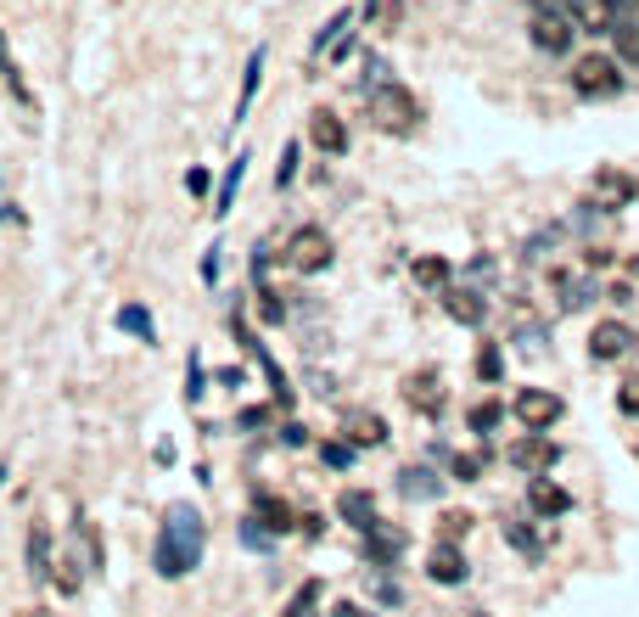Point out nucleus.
<instances>
[{"label": "nucleus", "mask_w": 639, "mask_h": 617, "mask_svg": "<svg viewBox=\"0 0 639 617\" xmlns=\"http://www.w3.org/2000/svg\"><path fill=\"white\" fill-rule=\"evenodd\" d=\"M516 421H522L527 432H550L555 421L567 416V404H561V393H550V388H522L516 393Z\"/></svg>", "instance_id": "6"}, {"label": "nucleus", "mask_w": 639, "mask_h": 617, "mask_svg": "<svg viewBox=\"0 0 639 617\" xmlns=\"http://www.w3.org/2000/svg\"><path fill=\"white\" fill-rule=\"evenodd\" d=\"M185 399H191V404L202 399V359L197 354H191V371H185Z\"/></svg>", "instance_id": "42"}, {"label": "nucleus", "mask_w": 639, "mask_h": 617, "mask_svg": "<svg viewBox=\"0 0 639 617\" xmlns=\"http://www.w3.org/2000/svg\"><path fill=\"white\" fill-rule=\"evenodd\" d=\"M331 259H337V247H331V236L320 225H303V230H292V242H286V264L298 275H320V270H331Z\"/></svg>", "instance_id": "4"}, {"label": "nucleus", "mask_w": 639, "mask_h": 617, "mask_svg": "<svg viewBox=\"0 0 639 617\" xmlns=\"http://www.w3.org/2000/svg\"><path fill=\"white\" fill-rule=\"evenodd\" d=\"M314 601H320V589L303 584L298 595H292V606H286V617H320V612H314Z\"/></svg>", "instance_id": "39"}, {"label": "nucleus", "mask_w": 639, "mask_h": 617, "mask_svg": "<svg viewBox=\"0 0 639 617\" xmlns=\"http://www.w3.org/2000/svg\"><path fill=\"white\" fill-rule=\"evenodd\" d=\"M331 617H370V612L359 601H337V606H331Z\"/></svg>", "instance_id": "48"}, {"label": "nucleus", "mask_w": 639, "mask_h": 617, "mask_svg": "<svg viewBox=\"0 0 639 617\" xmlns=\"http://www.w3.org/2000/svg\"><path fill=\"white\" fill-rule=\"evenodd\" d=\"M79 584H85V573H79V556H62V561H57V589L79 595Z\"/></svg>", "instance_id": "37"}, {"label": "nucleus", "mask_w": 639, "mask_h": 617, "mask_svg": "<svg viewBox=\"0 0 639 617\" xmlns=\"http://www.w3.org/2000/svg\"><path fill=\"white\" fill-rule=\"evenodd\" d=\"M499 421H505V404H499V399H483V404H471V410H466V427L477 432V438H488Z\"/></svg>", "instance_id": "24"}, {"label": "nucleus", "mask_w": 639, "mask_h": 617, "mask_svg": "<svg viewBox=\"0 0 639 617\" xmlns=\"http://www.w3.org/2000/svg\"><path fill=\"white\" fill-rule=\"evenodd\" d=\"M572 90H578L583 101L623 96V62H617V57H600V51L578 57V62H572Z\"/></svg>", "instance_id": "2"}, {"label": "nucleus", "mask_w": 639, "mask_h": 617, "mask_svg": "<svg viewBox=\"0 0 639 617\" xmlns=\"http://www.w3.org/2000/svg\"><path fill=\"white\" fill-rule=\"evenodd\" d=\"M438 298H443V309H449V320H460V326H483L488 320V298L477 287H443Z\"/></svg>", "instance_id": "12"}, {"label": "nucleus", "mask_w": 639, "mask_h": 617, "mask_svg": "<svg viewBox=\"0 0 639 617\" xmlns=\"http://www.w3.org/2000/svg\"><path fill=\"white\" fill-rule=\"evenodd\" d=\"M354 455H359V449L348 444V438H342V444H320V460H326L331 472H348V466H354Z\"/></svg>", "instance_id": "33"}, {"label": "nucleus", "mask_w": 639, "mask_h": 617, "mask_svg": "<svg viewBox=\"0 0 639 617\" xmlns=\"http://www.w3.org/2000/svg\"><path fill=\"white\" fill-rule=\"evenodd\" d=\"M404 550H410V533L393 528V522H382V528H370V533H365V561H370V567H382V561H398Z\"/></svg>", "instance_id": "14"}, {"label": "nucleus", "mask_w": 639, "mask_h": 617, "mask_svg": "<svg viewBox=\"0 0 639 617\" xmlns=\"http://www.w3.org/2000/svg\"><path fill=\"white\" fill-rule=\"evenodd\" d=\"M617 410H623V416H639V376H628L623 388H617Z\"/></svg>", "instance_id": "41"}, {"label": "nucleus", "mask_w": 639, "mask_h": 617, "mask_svg": "<svg viewBox=\"0 0 639 617\" xmlns=\"http://www.w3.org/2000/svg\"><path fill=\"white\" fill-rule=\"evenodd\" d=\"M202 561V517L197 505H169V517H163V533H157V573L163 578H185L197 573Z\"/></svg>", "instance_id": "1"}, {"label": "nucleus", "mask_w": 639, "mask_h": 617, "mask_svg": "<svg viewBox=\"0 0 639 617\" xmlns=\"http://www.w3.org/2000/svg\"><path fill=\"white\" fill-rule=\"evenodd\" d=\"M0 219H12V214H6V202H0Z\"/></svg>", "instance_id": "50"}, {"label": "nucleus", "mask_w": 639, "mask_h": 617, "mask_svg": "<svg viewBox=\"0 0 639 617\" xmlns=\"http://www.w3.org/2000/svg\"><path fill=\"white\" fill-rule=\"evenodd\" d=\"M483 617H488V612H483Z\"/></svg>", "instance_id": "52"}, {"label": "nucleus", "mask_w": 639, "mask_h": 617, "mask_svg": "<svg viewBox=\"0 0 639 617\" xmlns=\"http://www.w3.org/2000/svg\"><path fill=\"white\" fill-rule=\"evenodd\" d=\"M0 85L17 96V107H29V113H34V96H29V85H23V73H17L12 51H6V34H0Z\"/></svg>", "instance_id": "23"}, {"label": "nucleus", "mask_w": 639, "mask_h": 617, "mask_svg": "<svg viewBox=\"0 0 639 617\" xmlns=\"http://www.w3.org/2000/svg\"><path fill=\"white\" fill-rule=\"evenodd\" d=\"M527 505H533L539 517H567V511H572V494L561 483H550V477H527Z\"/></svg>", "instance_id": "15"}, {"label": "nucleus", "mask_w": 639, "mask_h": 617, "mask_svg": "<svg viewBox=\"0 0 639 617\" xmlns=\"http://www.w3.org/2000/svg\"><path fill=\"white\" fill-rule=\"evenodd\" d=\"M0 483H6V460H0Z\"/></svg>", "instance_id": "49"}, {"label": "nucleus", "mask_w": 639, "mask_h": 617, "mask_svg": "<svg viewBox=\"0 0 639 617\" xmlns=\"http://www.w3.org/2000/svg\"><path fill=\"white\" fill-rule=\"evenodd\" d=\"M202 281H208V287L219 281V247H208V259H202Z\"/></svg>", "instance_id": "46"}, {"label": "nucleus", "mask_w": 639, "mask_h": 617, "mask_svg": "<svg viewBox=\"0 0 639 617\" xmlns=\"http://www.w3.org/2000/svg\"><path fill=\"white\" fill-rule=\"evenodd\" d=\"M264 57H270L264 45H258L253 57H247V68H242V96H236V118H230V124H242V118H247V107H253L258 85H264Z\"/></svg>", "instance_id": "21"}, {"label": "nucleus", "mask_w": 639, "mask_h": 617, "mask_svg": "<svg viewBox=\"0 0 639 617\" xmlns=\"http://www.w3.org/2000/svg\"><path fill=\"white\" fill-rule=\"evenodd\" d=\"M292 174H298V141H286L281 146V169H275V186H292Z\"/></svg>", "instance_id": "40"}, {"label": "nucleus", "mask_w": 639, "mask_h": 617, "mask_svg": "<svg viewBox=\"0 0 639 617\" xmlns=\"http://www.w3.org/2000/svg\"><path fill=\"white\" fill-rule=\"evenodd\" d=\"M365 17L370 23H382V29H393L398 17H404V6H398V0H365Z\"/></svg>", "instance_id": "35"}, {"label": "nucleus", "mask_w": 639, "mask_h": 617, "mask_svg": "<svg viewBox=\"0 0 639 617\" xmlns=\"http://www.w3.org/2000/svg\"><path fill=\"white\" fill-rule=\"evenodd\" d=\"M477 376H483V382H499V376H505V359H499L494 343L477 348Z\"/></svg>", "instance_id": "34"}, {"label": "nucleus", "mask_w": 639, "mask_h": 617, "mask_svg": "<svg viewBox=\"0 0 639 617\" xmlns=\"http://www.w3.org/2000/svg\"><path fill=\"white\" fill-rule=\"evenodd\" d=\"M29 578H57L51 573V533L45 528L29 533Z\"/></svg>", "instance_id": "26"}, {"label": "nucleus", "mask_w": 639, "mask_h": 617, "mask_svg": "<svg viewBox=\"0 0 639 617\" xmlns=\"http://www.w3.org/2000/svg\"><path fill=\"white\" fill-rule=\"evenodd\" d=\"M426 578L432 584H449V589H460L471 578V567H466V556H460V545H432V556H426Z\"/></svg>", "instance_id": "11"}, {"label": "nucleus", "mask_w": 639, "mask_h": 617, "mask_svg": "<svg viewBox=\"0 0 639 617\" xmlns=\"http://www.w3.org/2000/svg\"><path fill=\"white\" fill-rule=\"evenodd\" d=\"M611 45H617V62L639 68V29L634 23H617V29H611Z\"/></svg>", "instance_id": "29"}, {"label": "nucleus", "mask_w": 639, "mask_h": 617, "mask_svg": "<svg viewBox=\"0 0 639 617\" xmlns=\"http://www.w3.org/2000/svg\"><path fill=\"white\" fill-rule=\"evenodd\" d=\"M555 292H561L555 303H561L567 315H572V309H589V303L600 298V287L589 281V275H555Z\"/></svg>", "instance_id": "18"}, {"label": "nucleus", "mask_w": 639, "mask_h": 617, "mask_svg": "<svg viewBox=\"0 0 639 617\" xmlns=\"http://www.w3.org/2000/svg\"><path fill=\"white\" fill-rule=\"evenodd\" d=\"M415 281H421V287H455V281H449V264L443 259H415Z\"/></svg>", "instance_id": "30"}, {"label": "nucleus", "mask_w": 639, "mask_h": 617, "mask_svg": "<svg viewBox=\"0 0 639 617\" xmlns=\"http://www.w3.org/2000/svg\"><path fill=\"white\" fill-rule=\"evenodd\" d=\"M398 494H404V500H438V494H443V477L426 472V466H410V472L398 477Z\"/></svg>", "instance_id": "22"}, {"label": "nucleus", "mask_w": 639, "mask_h": 617, "mask_svg": "<svg viewBox=\"0 0 639 617\" xmlns=\"http://www.w3.org/2000/svg\"><path fill=\"white\" fill-rule=\"evenodd\" d=\"M242 545H253V550H270V545H275V533H264V528H253V522H242Z\"/></svg>", "instance_id": "43"}, {"label": "nucleus", "mask_w": 639, "mask_h": 617, "mask_svg": "<svg viewBox=\"0 0 639 617\" xmlns=\"http://www.w3.org/2000/svg\"><path fill=\"white\" fill-rule=\"evenodd\" d=\"M505 460H511L516 472H527V477H544L561 460V444H555L550 432H527V438H516L511 449H505Z\"/></svg>", "instance_id": "7"}, {"label": "nucleus", "mask_w": 639, "mask_h": 617, "mask_svg": "<svg viewBox=\"0 0 639 617\" xmlns=\"http://www.w3.org/2000/svg\"><path fill=\"white\" fill-rule=\"evenodd\" d=\"M583 264H589V270H606L611 253H606V247H589V253H583Z\"/></svg>", "instance_id": "47"}, {"label": "nucleus", "mask_w": 639, "mask_h": 617, "mask_svg": "<svg viewBox=\"0 0 639 617\" xmlns=\"http://www.w3.org/2000/svg\"><path fill=\"white\" fill-rule=\"evenodd\" d=\"M471 522H477L471 511H443V528H438V539H443V545H460V539L471 533Z\"/></svg>", "instance_id": "31"}, {"label": "nucleus", "mask_w": 639, "mask_h": 617, "mask_svg": "<svg viewBox=\"0 0 639 617\" xmlns=\"http://www.w3.org/2000/svg\"><path fill=\"white\" fill-rule=\"evenodd\" d=\"M466 275H471V281H494V259H488V253H477V259L466 264Z\"/></svg>", "instance_id": "44"}, {"label": "nucleus", "mask_w": 639, "mask_h": 617, "mask_svg": "<svg viewBox=\"0 0 639 617\" xmlns=\"http://www.w3.org/2000/svg\"><path fill=\"white\" fill-rule=\"evenodd\" d=\"M185 191H191V197H202V191H208V169H191V174H185Z\"/></svg>", "instance_id": "45"}, {"label": "nucleus", "mask_w": 639, "mask_h": 617, "mask_svg": "<svg viewBox=\"0 0 639 617\" xmlns=\"http://www.w3.org/2000/svg\"><path fill=\"white\" fill-rule=\"evenodd\" d=\"M34 617H57V612H34Z\"/></svg>", "instance_id": "51"}, {"label": "nucleus", "mask_w": 639, "mask_h": 617, "mask_svg": "<svg viewBox=\"0 0 639 617\" xmlns=\"http://www.w3.org/2000/svg\"><path fill=\"white\" fill-rule=\"evenodd\" d=\"M634 343H639V337H634V326H623V320H600V326L589 331V359L611 365V359H623Z\"/></svg>", "instance_id": "9"}, {"label": "nucleus", "mask_w": 639, "mask_h": 617, "mask_svg": "<svg viewBox=\"0 0 639 617\" xmlns=\"http://www.w3.org/2000/svg\"><path fill=\"white\" fill-rule=\"evenodd\" d=\"M118 326H124L129 337H141V343H157V326H152V315H146L141 303H124V309H118Z\"/></svg>", "instance_id": "27"}, {"label": "nucleus", "mask_w": 639, "mask_h": 617, "mask_svg": "<svg viewBox=\"0 0 639 617\" xmlns=\"http://www.w3.org/2000/svg\"><path fill=\"white\" fill-rule=\"evenodd\" d=\"M309 141L320 146L326 158H342V152H348V124H342L331 107H314L309 113Z\"/></svg>", "instance_id": "10"}, {"label": "nucleus", "mask_w": 639, "mask_h": 617, "mask_svg": "<svg viewBox=\"0 0 639 617\" xmlns=\"http://www.w3.org/2000/svg\"><path fill=\"white\" fill-rule=\"evenodd\" d=\"M499 533L511 539V550H516V556H527V561H544V539H539L533 528H527L522 517H499Z\"/></svg>", "instance_id": "19"}, {"label": "nucleus", "mask_w": 639, "mask_h": 617, "mask_svg": "<svg viewBox=\"0 0 639 617\" xmlns=\"http://www.w3.org/2000/svg\"><path fill=\"white\" fill-rule=\"evenodd\" d=\"M337 517L348 522L354 533H370V528H382V517H376V494H365V488H342V500H337Z\"/></svg>", "instance_id": "13"}, {"label": "nucleus", "mask_w": 639, "mask_h": 617, "mask_svg": "<svg viewBox=\"0 0 639 617\" xmlns=\"http://www.w3.org/2000/svg\"><path fill=\"white\" fill-rule=\"evenodd\" d=\"M258 517L270 522V533H286V528H292V522H298V517H292V511H286L281 500H270V494H264V500H258Z\"/></svg>", "instance_id": "32"}, {"label": "nucleus", "mask_w": 639, "mask_h": 617, "mask_svg": "<svg viewBox=\"0 0 639 617\" xmlns=\"http://www.w3.org/2000/svg\"><path fill=\"white\" fill-rule=\"evenodd\" d=\"M258 315H264V326H281V320H286V309H281V292L258 287Z\"/></svg>", "instance_id": "38"}, {"label": "nucleus", "mask_w": 639, "mask_h": 617, "mask_svg": "<svg viewBox=\"0 0 639 617\" xmlns=\"http://www.w3.org/2000/svg\"><path fill=\"white\" fill-rule=\"evenodd\" d=\"M365 107H370V118H376V130H415V118H421V107H415V96L398 79H387V85H376V90H365Z\"/></svg>", "instance_id": "3"}, {"label": "nucleus", "mask_w": 639, "mask_h": 617, "mask_svg": "<svg viewBox=\"0 0 639 617\" xmlns=\"http://www.w3.org/2000/svg\"><path fill=\"white\" fill-rule=\"evenodd\" d=\"M404 399H410L421 416H438V410H443V382H438V371H410V376H404Z\"/></svg>", "instance_id": "16"}, {"label": "nucleus", "mask_w": 639, "mask_h": 617, "mask_svg": "<svg viewBox=\"0 0 639 617\" xmlns=\"http://www.w3.org/2000/svg\"><path fill=\"white\" fill-rule=\"evenodd\" d=\"M370 595H376L382 606H398V601H404V589H398V578H387V573H370Z\"/></svg>", "instance_id": "36"}, {"label": "nucleus", "mask_w": 639, "mask_h": 617, "mask_svg": "<svg viewBox=\"0 0 639 617\" xmlns=\"http://www.w3.org/2000/svg\"><path fill=\"white\" fill-rule=\"evenodd\" d=\"M634 197H639L634 174H623V169H600L595 174V197H589V202H595L600 214H617V208H628Z\"/></svg>", "instance_id": "8"}, {"label": "nucleus", "mask_w": 639, "mask_h": 617, "mask_svg": "<svg viewBox=\"0 0 639 617\" xmlns=\"http://www.w3.org/2000/svg\"><path fill=\"white\" fill-rule=\"evenodd\" d=\"M242 174H247V158H236L225 169V186H219V197H213V214H230L236 208V191H242Z\"/></svg>", "instance_id": "28"}, {"label": "nucleus", "mask_w": 639, "mask_h": 617, "mask_svg": "<svg viewBox=\"0 0 639 617\" xmlns=\"http://www.w3.org/2000/svg\"><path fill=\"white\" fill-rule=\"evenodd\" d=\"M578 34L583 29L572 23V12H533V23H527V40L539 45L544 57H567Z\"/></svg>", "instance_id": "5"}, {"label": "nucleus", "mask_w": 639, "mask_h": 617, "mask_svg": "<svg viewBox=\"0 0 639 617\" xmlns=\"http://www.w3.org/2000/svg\"><path fill=\"white\" fill-rule=\"evenodd\" d=\"M483 466H488V444L483 449H466V455H449V477H455V483H477Z\"/></svg>", "instance_id": "25"}, {"label": "nucleus", "mask_w": 639, "mask_h": 617, "mask_svg": "<svg viewBox=\"0 0 639 617\" xmlns=\"http://www.w3.org/2000/svg\"><path fill=\"white\" fill-rule=\"evenodd\" d=\"M342 432H348V444L354 449H376L387 438V427H382L376 410H348V416H342Z\"/></svg>", "instance_id": "17"}, {"label": "nucleus", "mask_w": 639, "mask_h": 617, "mask_svg": "<svg viewBox=\"0 0 639 617\" xmlns=\"http://www.w3.org/2000/svg\"><path fill=\"white\" fill-rule=\"evenodd\" d=\"M354 23H359V12H354V6H342V12H331L326 23H320V29H314V45H309V51H314V57H326L331 45H337L342 34L354 29Z\"/></svg>", "instance_id": "20"}]
</instances>
